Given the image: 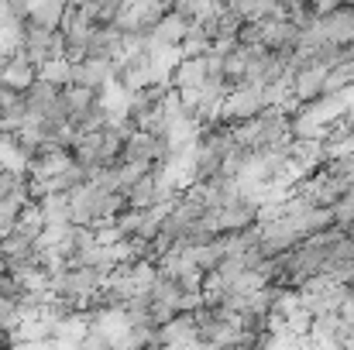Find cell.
Wrapping results in <instances>:
<instances>
[{"label":"cell","instance_id":"obj_1","mask_svg":"<svg viewBox=\"0 0 354 350\" xmlns=\"http://www.w3.org/2000/svg\"><path fill=\"white\" fill-rule=\"evenodd\" d=\"M265 110L261 104V86H251V83H241L234 86L224 104H221V120L224 124H237V120H248V117H258Z\"/></svg>","mask_w":354,"mask_h":350},{"label":"cell","instance_id":"obj_2","mask_svg":"<svg viewBox=\"0 0 354 350\" xmlns=\"http://www.w3.org/2000/svg\"><path fill=\"white\" fill-rule=\"evenodd\" d=\"M111 79H118V62L114 59H80V62H73V69H69V83H76V86H90V90H104Z\"/></svg>","mask_w":354,"mask_h":350},{"label":"cell","instance_id":"obj_3","mask_svg":"<svg viewBox=\"0 0 354 350\" xmlns=\"http://www.w3.org/2000/svg\"><path fill=\"white\" fill-rule=\"evenodd\" d=\"M35 79H38V69L28 62L24 48H21V52H14L10 59H0V83H3V86H10V90H21V93H24Z\"/></svg>","mask_w":354,"mask_h":350},{"label":"cell","instance_id":"obj_4","mask_svg":"<svg viewBox=\"0 0 354 350\" xmlns=\"http://www.w3.org/2000/svg\"><path fill=\"white\" fill-rule=\"evenodd\" d=\"M59 93H62V86H55V83H48V79H35L28 90H24V110L31 120H41V117L52 110V104L59 100Z\"/></svg>","mask_w":354,"mask_h":350},{"label":"cell","instance_id":"obj_5","mask_svg":"<svg viewBox=\"0 0 354 350\" xmlns=\"http://www.w3.org/2000/svg\"><path fill=\"white\" fill-rule=\"evenodd\" d=\"M183 35H186V21H183L176 10H165V14L155 21V28L148 31V45H179Z\"/></svg>","mask_w":354,"mask_h":350},{"label":"cell","instance_id":"obj_6","mask_svg":"<svg viewBox=\"0 0 354 350\" xmlns=\"http://www.w3.org/2000/svg\"><path fill=\"white\" fill-rule=\"evenodd\" d=\"M66 3L69 0H31L28 3V10H24V17L31 21V24H41V28H59V21H62V14H66Z\"/></svg>","mask_w":354,"mask_h":350},{"label":"cell","instance_id":"obj_7","mask_svg":"<svg viewBox=\"0 0 354 350\" xmlns=\"http://www.w3.org/2000/svg\"><path fill=\"white\" fill-rule=\"evenodd\" d=\"M69 69H73V62H69L66 55H48V59L38 66V79H48V83H55V86H69Z\"/></svg>","mask_w":354,"mask_h":350},{"label":"cell","instance_id":"obj_8","mask_svg":"<svg viewBox=\"0 0 354 350\" xmlns=\"http://www.w3.org/2000/svg\"><path fill=\"white\" fill-rule=\"evenodd\" d=\"M3 3H7V10H10L14 17H24V10H28L31 0H3Z\"/></svg>","mask_w":354,"mask_h":350}]
</instances>
